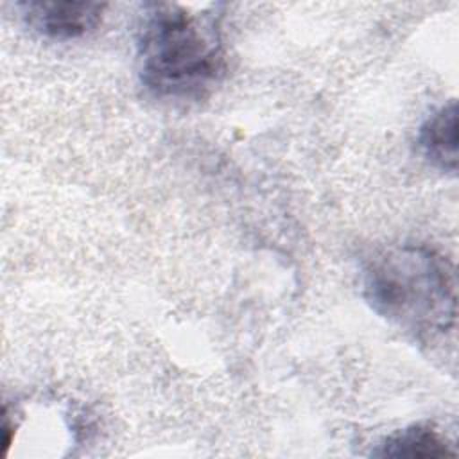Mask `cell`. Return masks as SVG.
<instances>
[{"label":"cell","instance_id":"obj_5","mask_svg":"<svg viewBox=\"0 0 459 459\" xmlns=\"http://www.w3.org/2000/svg\"><path fill=\"white\" fill-rule=\"evenodd\" d=\"M378 457H407V459H429V457H452L455 450L441 437V434L430 425H409L385 436L378 448L373 452Z\"/></svg>","mask_w":459,"mask_h":459},{"label":"cell","instance_id":"obj_2","mask_svg":"<svg viewBox=\"0 0 459 459\" xmlns=\"http://www.w3.org/2000/svg\"><path fill=\"white\" fill-rule=\"evenodd\" d=\"M455 273L452 262L423 244L377 251L362 271V296L384 319L421 342L455 326Z\"/></svg>","mask_w":459,"mask_h":459},{"label":"cell","instance_id":"obj_4","mask_svg":"<svg viewBox=\"0 0 459 459\" xmlns=\"http://www.w3.org/2000/svg\"><path fill=\"white\" fill-rule=\"evenodd\" d=\"M418 147L436 169L455 174L457 170V104L436 109L418 129Z\"/></svg>","mask_w":459,"mask_h":459},{"label":"cell","instance_id":"obj_1","mask_svg":"<svg viewBox=\"0 0 459 459\" xmlns=\"http://www.w3.org/2000/svg\"><path fill=\"white\" fill-rule=\"evenodd\" d=\"M219 5L188 9L170 2L143 5L136 30L138 75L158 99L206 95L226 68Z\"/></svg>","mask_w":459,"mask_h":459},{"label":"cell","instance_id":"obj_3","mask_svg":"<svg viewBox=\"0 0 459 459\" xmlns=\"http://www.w3.org/2000/svg\"><path fill=\"white\" fill-rule=\"evenodd\" d=\"M23 22L50 39H77L100 23L106 4L99 2H22Z\"/></svg>","mask_w":459,"mask_h":459}]
</instances>
